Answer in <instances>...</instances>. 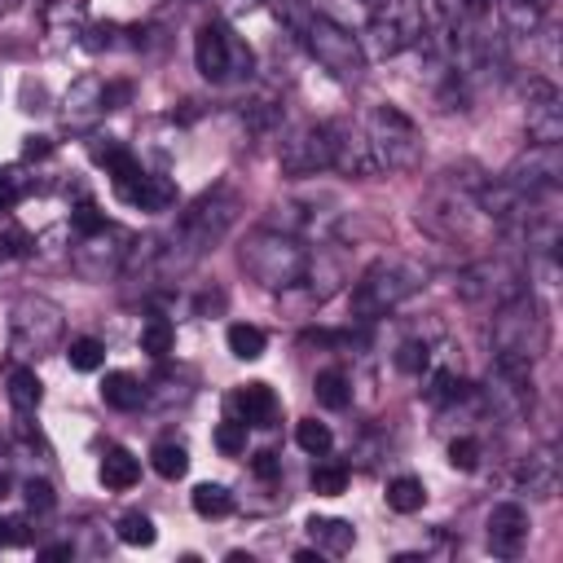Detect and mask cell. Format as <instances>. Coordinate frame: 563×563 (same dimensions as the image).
<instances>
[{"label":"cell","mask_w":563,"mask_h":563,"mask_svg":"<svg viewBox=\"0 0 563 563\" xmlns=\"http://www.w3.org/2000/svg\"><path fill=\"white\" fill-rule=\"evenodd\" d=\"M519 194H541L563 185V145H528L506 172H501Z\"/></svg>","instance_id":"cell-16"},{"label":"cell","mask_w":563,"mask_h":563,"mask_svg":"<svg viewBox=\"0 0 563 563\" xmlns=\"http://www.w3.org/2000/svg\"><path fill=\"white\" fill-rule=\"evenodd\" d=\"M53 145L44 141V136H31V145H26V158H35V154H48Z\"/></svg>","instance_id":"cell-48"},{"label":"cell","mask_w":563,"mask_h":563,"mask_svg":"<svg viewBox=\"0 0 563 563\" xmlns=\"http://www.w3.org/2000/svg\"><path fill=\"white\" fill-rule=\"evenodd\" d=\"M128 246H132V238H128L119 224H101V229L75 238V246H70V268H75V277H84V282H110V277L123 273Z\"/></svg>","instance_id":"cell-11"},{"label":"cell","mask_w":563,"mask_h":563,"mask_svg":"<svg viewBox=\"0 0 563 563\" xmlns=\"http://www.w3.org/2000/svg\"><path fill=\"white\" fill-rule=\"evenodd\" d=\"M449 466L453 471H475L479 466V440L475 435H457L449 444Z\"/></svg>","instance_id":"cell-41"},{"label":"cell","mask_w":563,"mask_h":563,"mask_svg":"<svg viewBox=\"0 0 563 563\" xmlns=\"http://www.w3.org/2000/svg\"><path fill=\"white\" fill-rule=\"evenodd\" d=\"M172 343H176V325L167 317H145L141 321V352H150L154 361H163L172 352Z\"/></svg>","instance_id":"cell-31"},{"label":"cell","mask_w":563,"mask_h":563,"mask_svg":"<svg viewBox=\"0 0 563 563\" xmlns=\"http://www.w3.org/2000/svg\"><path fill=\"white\" fill-rule=\"evenodd\" d=\"M295 444H299L303 453H312V457H325V453H330V444H334V435H330V427H325V422L303 418V422L295 427Z\"/></svg>","instance_id":"cell-36"},{"label":"cell","mask_w":563,"mask_h":563,"mask_svg":"<svg viewBox=\"0 0 563 563\" xmlns=\"http://www.w3.org/2000/svg\"><path fill=\"white\" fill-rule=\"evenodd\" d=\"M528 541V510L519 501H501L488 510V550L497 559H515Z\"/></svg>","instance_id":"cell-17"},{"label":"cell","mask_w":563,"mask_h":563,"mask_svg":"<svg viewBox=\"0 0 563 563\" xmlns=\"http://www.w3.org/2000/svg\"><path fill=\"white\" fill-rule=\"evenodd\" d=\"M18 541H26L22 523H18V519H0V550H4V545H18Z\"/></svg>","instance_id":"cell-46"},{"label":"cell","mask_w":563,"mask_h":563,"mask_svg":"<svg viewBox=\"0 0 563 563\" xmlns=\"http://www.w3.org/2000/svg\"><path fill=\"white\" fill-rule=\"evenodd\" d=\"M66 361H70V369L92 374V369H101V365H106V343H101V339H92V334H79V339H70Z\"/></svg>","instance_id":"cell-32"},{"label":"cell","mask_w":563,"mask_h":563,"mask_svg":"<svg viewBox=\"0 0 563 563\" xmlns=\"http://www.w3.org/2000/svg\"><path fill=\"white\" fill-rule=\"evenodd\" d=\"M277 167L282 176H317L330 167V141H325V123H299L282 136L277 145Z\"/></svg>","instance_id":"cell-14"},{"label":"cell","mask_w":563,"mask_h":563,"mask_svg":"<svg viewBox=\"0 0 563 563\" xmlns=\"http://www.w3.org/2000/svg\"><path fill=\"white\" fill-rule=\"evenodd\" d=\"M396 369H405V374H422L427 365H431V343L427 339H400V347H396Z\"/></svg>","instance_id":"cell-37"},{"label":"cell","mask_w":563,"mask_h":563,"mask_svg":"<svg viewBox=\"0 0 563 563\" xmlns=\"http://www.w3.org/2000/svg\"><path fill=\"white\" fill-rule=\"evenodd\" d=\"M303 282H308L312 299H330V295L347 282V268H343V260H339V246H334V242H321L317 251H308Z\"/></svg>","instance_id":"cell-18"},{"label":"cell","mask_w":563,"mask_h":563,"mask_svg":"<svg viewBox=\"0 0 563 563\" xmlns=\"http://www.w3.org/2000/svg\"><path fill=\"white\" fill-rule=\"evenodd\" d=\"M22 198V180L13 172H0V211H9Z\"/></svg>","instance_id":"cell-44"},{"label":"cell","mask_w":563,"mask_h":563,"mask_svg":"<svg viewBox=\"0 0 563 563\" xmlns=\"http://www.w3.org/2000/svg\"><path fill=\"white\" fill-rule=\"evenodd\" d=\"M224 343H229V352H233L238 361H260V356H264V347H268L264 330H260V325H251V321H233V325L224 330Z\"/></svg>","instance_id":"cell-27"},{"label":"cell","mask_w":563,"mask_h":563,"mask_svg":"<svg viewBox=\"0 0 563 563\" xmlns=\"http://www.w3.org/2000/svg\"><path fill=\"white\" fill-rule=\"evenodd\" d=\"M325 141H330V167L339 176H352V180L383 176L378 158H374V145H369V132H365L361 119H325Z\"/></svg>","instance_id":"cell-13"},{"label":"cell","mask_w":563,"mask_h":563,"mask_svg":"<svg viewBox=\"0 0 563 563\" xmlns=\"http://www.w3.org/2000/svg\"><path fill=\"white\" fill-rule=\"evenodd\" d=\"M365 132H369V145H374V158H378V172H409L418 158H422V132L418 123L396 110V106H374L369 114H361Z\"/></svg>","instance_id":"cell-9"},{"label":"cell","mask_w":563,"mask_h":563,"mask_svg":"<svg viewBox=\"0 0 563 563\" xmlns=\"http://www.w3.org/2000/svg\"><path fill=\"white\" fill-rule=\"evenodd\" d=\"M97 475H101V484H106L110 493H128V488L141 479V462H136L128 449L110 444V449L101 453V466H97Z\"/></svg>","instance_id":"cell-23"},{"label":"cell","mask_w":563,"mask_h":563,"mask_svg":"<svg viewBox=\"0 0 563 563\" xmlns=\"http://www.w3.org/2000/svg\"><path fill=\"white\" fill-rule=\"evenodd\" d=\"M422 501H427L422 479H413V475H396V479L387 484V510H396V515H413V510H422Z\"/></svg>","instance_id":"cell-29"},{"label":"cell","mask_w":563,"mask_h":563,"mask_svg":"<svg viewBox=\"0 0 563 563\" xmlns=\"http://www.w3.org/2000/svg\"><path fill=\"white\" fill-rule=\"evenodd\" d=\"M238 211H242V194H238L233 185H216V189H207L198 202H189V207L180 211L176 229H172L167 238H158V255H154L145 282L167 286V282L185 277V273L233 229Z\"/></svg>","instance_id":"cell-1"},{"label":"cell","mask_w":563,"mask_h":563,"mask_svg":"<svg viewBox=\"0 0 563 563\" xmlns=\"http://www.w3.org/2000/svg\"><path fill=\"white\" fill-rule=\"evenodd\" d=\"M312 396H317V405H325V409H347V405H352V383H347L339 369H321V374L312 378Z\"/></svg>","instance_id":"cell-28"},{"label":"cell","mask_w":563,"mask_h":563,"mask_svg":"<svg viewBox=\"0 0 563 563\" xmlns=\"http://www.w3.org/2000/svg\"><path fill=\"white\" fill-rule=\"evenodd\" d=\"M150 462H154V471H158L163 479H180V475L189 471V449H185L180 440H158V444L150 449Z\"/></svg>","instance_id":"cell-30"},{"label":"cell","mask_w":563,"mask_h":563,"mask_svg":"<svg viewBox=\"0 0 563 563\" xmlns=\"http://www.w3.org/2000/svg\"><path fill=\"white\" fill-rule=\"evenodd\" d=\"M422 286H427V268L418 260L383 255L352 286V321H378V317L396 312L409 295H418Z\"/></svg>","instance_id":"cell-4"},{"label":"cell","mask_w":563,"mask_h":563,"mask_svg":"<svg viewBox=\"0 0 563 563\" xmlns=\"http://www.w3.org/2000/svg\"><path fill=\"white\" fill-rule=\"evenodd\" d=\"M356 40H361L365 57L387 62V57H400L405 48L427 40V18H422L418 0H383V4H374L369 22Z\"/></svg>","instance_id":"cell-8"},{"label":"cell","mask_w":563,"mask_h":563,"mask_svg":"<svg viewBox=\"0 0 563 563\" xmlns=\"http://www.w3.org/2000/svg\"><path fill=\"white\" fill-rule=\"evenodd\" d=\"M101 224H106V216H101L92 202H79V207L70 211V229H75V238H79V233H92V229H101Z\"/></svg>","instance_id":"cell-42"},{"label":"cell","mask_w":563,"mask_h":563,"mask_svg":"<svg viewBox=\"0 0 563 563\" xmlns=\"http://www.w3.org/2000/svg\"><path fill=\"white\" fill-rule=\"evenodd\" d=\"M13 255H31V233L9 211H0V260H13Z\"/></svg>","instance_id":"cell-39"},{"label":"cell","mask_w":563,"mask_h":563,"mask_svg":"<svg viewBox=\"0 0 563 563\" xmlns=\"http://www.w3.org/2000/svg\"><path fill=\"white\" fill-rule=\"evenodd\" d=\"M238 264L246 268L251 282H260L264 290H290L303 282V268H308V246L295 238V233H282V229H251L246 242L238 246Z\"/></svg>","instance_id":"cell-5"},{"label":"cell","mask_w":563,"mask_h":563,"mask_svg":"<svg viewBox=\"0 0 563 563\" xmlns=\"http://www.w3.org/2000/svg\"><path fill=\"white\" fill-rule=\"evenodd\" d=\"M26 506H31V510H53V488H48V479H31V484H26Z\"/></svg>","instance_id":"cell-43"},{"label":"cell","mask_w":563,"mask_h":563,"mask_svg":"<svg viewBox=\"0 0 563 563\" xmlns=\"http://www.w3.org/2000/svg\"><path fill=\"white\" fill-rule=\"evenodd\" d=\"M97 114H106V84L97 79V75H84V79H75L70 84V92H66V123H92Z\"/></svg>","instance_id":"cell-21"},{"label":"cell","mask_w":563,"mask_h":563,"mask_svg":"<svg viewBox=\"0 0 563 563\" xmlns=\"http://www.w3.org/2000/svg\"><path fill=\"white\" fill-rule=\"evenodd\" d=\"M0 9H4V0H0Z\"/></svg>","instance_id":"cell-52"},{"label":"cell","mask_w":563,"mask_h":563,"mask_svg":"<svg viewBox=\"0 0 563 563\" xmlns=\"http://www.w3.org/2000/svg\"><path fill=\"white\" fill-rule=\"evenodd\" d=\"M40 400H44V383H40V374H35L31 365H13V369H9V405L26 418V413L40 409Z\"/></svg>","instance_id":"cell-24"},{"label":"cell","mask_w":563,"mask_h":563,"mask_svg":"<svg viewBox=\"0 0 563 563\" xmlns=\"http://www.w3.org/2000/svg\"><path fill=\"white\" fill-rule=\"evenodd\" d=\"M251 471H255L260 479H273V475L282 471V466H277V453H255V457H251Z\"/></svg>","instance_id":"cell-45"},{"label":"cell","mask_w":563,"mask_h":563,"mask_svg":"<svg viewBox=\"0 0 563 563\" xmlns=\"http://www.w3.org/2000/svg\"><path fill=\"white\" fill-rule=\"evenodd\" d=\"M123 202H132V207H141V211H167V207H176V185H172L167 176L145 172V176H141V185H136Z\"/></svg>","instance_id":"cell-26"},{"label":"cell","mask_w":563,"mask_h":563,"mask_svg":"<svg viewBox=\"0 0 563 563\" xmlns=\"http://www.w3.org/2000/svg\"><path fill=\"white\" fill-rule=\"evenodd\" d=\"M365 4H383V0H365Z\"/></svg>","instance_id":"cell-51"},{"label":"cell","mask_w":563,"mask_h":563,"mask_svg":"<svg viewBox=\"0 0 563 563\" xmlns=\"http://www.w3.org/2000/svg\"><path fill=\"white\" fill-rule=\"evenodd\" d=\"M475 185H479V180H471V176L444 172V176L427 189V198L418 202V224H422L427 233L444 238V242H466L471 229L484 220V211H479V202H475Z\"/></svg>","instance_id":"cell-6"},{"label":"cell","mask_w":563,"mask_h":563,"mask_svg":"<svg viewBox=\"0 0 563 563\" xmlns=\"http://www.w3.org/2000/svg\"><path fill=\"white\" fill-rule=\"evenodd\" d=\"M75 550L70 545H44V559H70Z\"/></svg>","instance_id":"cell-49"},{"label":"cell","mask_w":563,"mask_h":563,"mask_svg":"<svg viewBox=\"0 0 563 563\" xmlns=\"http://www.w3.org/2000/svg\"><path fill=\"white\" fill-rule=\"evenodd\" d=\"M114 537L123 541V545H154V519L150 515H141V510H128V515H119V523H114Z\"/></svg>","instance_id":"cell-34"},{"label":"cell","mask_w":563,"mask_h":563,"mask_svg":"<svg viewBox=\"0 0 563 563\" xmlns=\"http://www.w3.org/2000/svg\"><path fill=\"white\" fill-rule=\"evenodd\" d=\"M9 488H13V484H9V475H4V471H0V501H4V497H9Z\"/></svg>","instance_id":"cell-50"},{"label":"cell","mask_w":563,"mask_h":563,"mask_svg":"<svg viewBox=\"0 0 563 563\" xmlns=\"http://www.w3.org/2000/svg\"><path fill=\"white\" fill-rule=\"evenodd\" d=\"M515 484H519L528 497L550 501V497L559 493V457H554V449L528 453V457L519 462V471H515Z\"/></svg>","instance_id":"cell-19"},{"label":"cell","mask_w":563,"mask_h":563,"mask_svg":"<svg viewBox=\"0 0 563 563\" xmlns=\"http://www.w3.org/2000/svg\"><path fill=\"white\" fill-rule=\"evenodd\" d=\"M471 387H466V378L457 374V369H435L431 374V387H427V396L435 400V405H453V400H462Z\"/></svg>","instance_id":"cell-38"},{"label":"cell","mask_w":563,"mask_h":563,"mask_svg":"<svg viewBox=\"0 0 563 563\" xmlns=\"http://www.w3.org/2000/svg\"><path fill=\"white\" fill-rule=\"evenodd\" d=\"M229 409H233V418H242L246 427H273V418H277V396H273L268 383H246V387H238V391L229 396Z\"/></svg>","instance_id":"cell-20"},{"label":"cell","mask_w":563,"mask_h":563,"mask_svg":"<svg viewBox=\"0 0 563 563\" xmlns=\"http://www.w3.org/2000/svg\"><path fill=\"white\" fill-rule=\"evenodd\" d=\"M101 400H106L110 409L132 413V409L145 405V383H141L136 374H128V369H110V374L101 378Z\"/></svg>","instance_id":"cell-22"},{"label":"cell","mask_w":563,"mask_h":563,"mask_svg":"<svg viewBox=\"0 0 563 563\" xmlns=\"http://www.w3.org/2000/svg\"><path fill=\"white\" fill-rule=\"evenodd\" d=\"M277 13L286 22V31L308 48V57L330 70L339 84H356L365 75V53H361V40L334 22L330 13H321L312 0H277Z\"/></svg>","instance_id":"cell-2"},{"label":"cell","mask_w":563,"mask_h":563,"mask_svg":"<svg viewBox=\"0 0 563 563\" xmlns=\"http://www.w3.org/2000/svg\"><path fill=\"white\" fill-rule=\"evenodd\" d=\"M308 532H312L317 550H325V554H343L356 541V528L347 519H330V515H312L308 519Z\"/></svg>","instance_id":"cell-25"},{"label":"cell","mask_w":563,"mask_h":563,"mask_svg":"<svg viewBox=\"0 0 563 563\" xmlns=\"http://www.w3.org/2000/svg\"><path fill=\"white\" fill-rule=\"evenodd\" d=\"M194 66L202 70V79L224 84V79L251 70V48H246L224 22H207V26H198V35H194Z\"/></svg>","instance_id":"cell-12"},{"label":"cell","mask_w":563,"mask_h":563,"mask_svg":"<svg viewBox=\"0 0 563 563\" xmlns=\"http://www.w3.org/2000/svg\"><path fill=\"white\" fill-rule=\"evenodd\" d=\"M528 145H563V92L554 79L528 84Z\"/></svg>","instance_id":"cell-15"},{"label":"cell","mask_w":563,"mask_h":563,"mask_svg":"<svg viewBox=\"0 0 563 563\" xmlns=\"http://www.w3.org/2000/svg\"><path fill=\"white\" fill-rule=\"evenodd\" d=\"M343 488H347V466H343V462L325 457V462L312 466V493H317V497H339Z\"/></svg>","instance_id":"cell-35"},{"label":"cell","mask_w":563,"mask_h":563,"mask_svg":"<svg viewBox=\"0 0 563 563\" xmlns=\"http://www.w3.org/2000/svg\"><path fill=\"white\" fill-rule=\"evenodd\" d=\"M506 4H523V9H532V13H550V0H506Z\"/></svg>","instance_id":"cell-47"},{"label":"cell","mask_w":563,"mask_h":563,"mask_svg":"<svg viewBox=\"0 0 563 563\" xmlns=\"http://www.w3.org/2000/svg\"><path fill=\"white\" fill-rule=\"evenodd\" d=\"M66 334V312L48 295H22L9 308V352L18 361L48 356Z\"/></svg>","instance_id":"cell-7"},{"label":"cell","mask_w":563,"mask_h":563,"mask_svg":"<svg viewBox=\"0 0 563 563\" xmlns=\"http://www.w3.org/2000/svg\"><path fill=\"white\" fill-rule=\"evenodd\" d=\"M519 290H528V273L506 255H484L457 273V295L479 308H497Z\"/></svg>","instance_id":"cell-10"},{"label":"cell","mask_w":563,"mask_h":563,"mask_svg":"<svg viewBox=\"0 0 563 563\" xmlns=\"http://www.w3.org/2000/svg\"><path fill=\"white\" fill-rule=\"evenodd\" d=\"M488 343H493V361H523L537 365V356L550 343V321H545V303L532 290L510 295L506 303L493 308V325H488Z\"/></svg>","instance_id":"cell-3"},{"label":"cell","mask_w":563,"mask_h":563,"mask_svg":"<svg viewBox=\"0 0 563 563\" xmlns=\"http://www.w3.org/2000/svg\"><path fill=\"white\" fill-rule=\"evenodd\" d=\"M246 422L242 418H224L216 431H211V440H216V449L224 453V457H238V453H246Z\"/></svg>","instance_id":"cell-40"},{"label":"cell","mask_w":563,"mask_h":563,"mask_svg":"<svg viewBox=\"0 0 563 563\" xmlns=\"http://www.w3.org/2000/svg\"><path fill=\"white\" fill-rule=\"evenodd\" d=\"M189 501H194V510H198L202 519H224V515L233 510V497H229L224 484H198V488L189 493Z\"/></svg>","instance_id":"cell-33"}]
</instances>
